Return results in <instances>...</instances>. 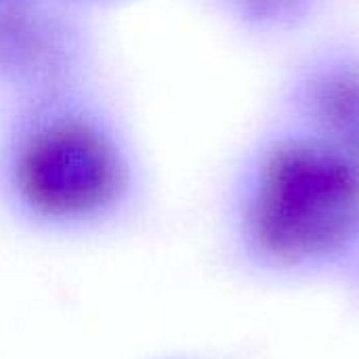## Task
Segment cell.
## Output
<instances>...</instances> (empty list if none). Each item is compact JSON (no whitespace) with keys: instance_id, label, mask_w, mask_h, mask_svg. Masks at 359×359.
Masks as SVG:
<instances>
[{"instance_id":"6da1fadb","label":"cell","mask_w":359,"mask_h":359,"mask_svg":"<svg viewBox=\"0 0 359 359\" xmlns=\"http://www.w3.org/2000/svg\"><path fill=\"white\" fill-rule=\"evenodd\" d=\"M143 164L93 78L2 107L0 210L53 242L93 240L143 206Z\"/></svg>"},{"instance_id":"7a4b0ae2","label":"cell","mask_w":359,"mask_h":359,"mask_svg":"<svg viewBox=\"0 0 359 359\" xmlns=\"http://www.w3.org/2000/svg\"><path fill=\"white\" fill-rule=\"evenodd\" d=\"M244 231L280 263L334 255L359 233V168L320 139L276 147L246 198Z\"/></svg>"},{"instance_id":"3957f363","label":"cell","mask_w":359,"mask_h":359,"mask_svg":"<svg viewBox=\"0 0 359 359\" xmlns=\"http://www.w3.org/2000/svg\"><path fill=\"white\" fill-rule=\"evenodd\" d=\"M86 15L36 0H0V101H29L93 78Z\"/></svg>"},{"instance_id":"277c9868","label":"cell","mask_w":359,"mask_h":359,"mask_svg":"<svg viewBox=\"0 0 359 359\" xmlns=\"http://www.w3.org/2000/svg\"><path fill=\"white\" fill-rule=\"evenodd\" d=\"M320 141L359 168V69L330 67L316 76L307 93Z\"/></svg>"},{"instance_id":"5b68a950","label":"cell","mask_w":359,"mask_h":359,"mask_svg":"<svg viewBox=\"0 0 359 359\" xmlns=\"http://www.w3.org/2000/svg\"><path fill=\"white\" fill-rule=\"evenodd\" d=\"M307 0H227V4L244 19L259 23L292 21L305 8Z\"/></svg>"},{"instance_id":"8992f818","label":"cell","mask_w":359,"mask_h":359,"mask_svg":"<svg viewBox=\"0 0 359 359\" xmlns=\"http://www.w3.org/2000/svg\"><path fill=\"white\" fill-rule=\"evenodd\" d=\"M55 8H63L69 13H80V15H88V11L99 8V6H107V4H116L120 0H36Z\"/></svg>"},{"instance_id":"52a82bcc","label":"cell","mask_w":359,"mask_h":359,"mask_svg":"<svg viewBox=\"0 0 359 359\" xmlns=\"http://www.w3.org/2000/svg\"><path fill=\"white\" fill-rule=\"evenodd\" d=\"M166 359H168V358H166Z\"/></svg>"}]
</instances>
